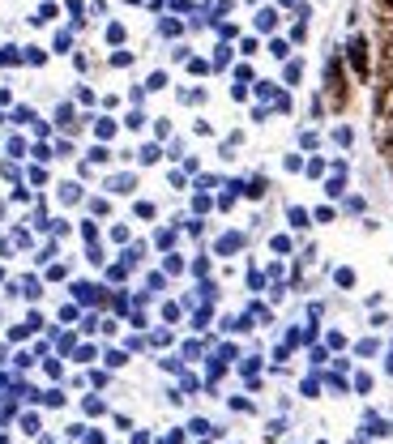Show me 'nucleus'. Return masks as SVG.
<instances>
[{
    "instance_id": "f257e3e1",
    "label": "nucleus",
    "mask_w": 393,
    "mask_h": 444,
    "mask_svg": "<svg viewBox=\"0 0 393 444\" xmlns=\"http://www.w3.org/2000/svg\"><path fill=\"white\" fill-rule=\"evenodd\" d=\"M347 60H351V68L359 73V77H367V68H372V60H367V39H363V35H355V39L347 43Z\"/></svg>"
},
{
    "instance_id": "f03ea898",
    "label": "nucleus",
    "mask_w": 393,
    "mask_h": 444,
    "mask_svg": "<svg viewBox=\"0 0 393 444\" xmlns=\"http://www.w3.org/2000/svg\"><path fill=\"white\" fill-rule=\"evenodd\" d=\"M325 86H329V94H333V103H347V77H342V64H338V56L325 64Z\"/></svg>"
},
{
    "instance_id": "7ed1b4c3",
    "label": "nucleus",
    "mask_w": 393,
    "mask_h": 444,
    "mask_svg": "<svg viewBox=\"0 0 393 444\" xmlns=\"http://www.w3.org/2000/svg\"><path fill=\"white\" fill-rule=\"evenodd\" d=\"M274 21H278L274 9H261V13H257V26H261V30H274Z\"/></svg>"
},
{
    "instance_id": "20e7f679",
    "label": "nucleus",
    "mask_w": 393,
    "mask_h": 444,
    "mask_svg": "<svg viewBox=\"0 0 393 444\" xmlns=\"http://www.w3.org/2000/svg\"><path fill=\"white\" fill-rule=\"evenodd\" d=\"M21 60H30V64H43V60H47V52H43V47H26V56H21Z\"/></svg>"
},
{
    "instance_id": "39448f33",
    "label": "nucleus",
    "mask_w": 393,
    "mask_h": 444,
    "mask_svg": "<svg viewBox=\"0 0 393 444\" xmlns=\"http://www.w3.org/2000/svg\"><path fill=\"white\" fill-rule=\"evenodd\" d=\"M94 133H98V137H103V141H107V137L116 133V124H111V120H98V124H94Z\"/></svg>"
},
{
    "instance_id": "423d86ee",
    "label": "nucleus",
    "mask_w": 393,
    "mask_h": 444,
    "mask_svg": "<svg viewBox=\"0 0 393 444\" xmlns=\"http://www.w3.org/2000/svg\"><path fill=\"white\" fill-rule=\"evenodd\" d=\"M385 73H389V82H393V39L385 43Z\"/></svg>"
},
{
    "instance_id": "0eeeda50",
    "label": "nucleus",
    "mask_w": 393,
    "mask_h": 444,
    "mask_svg": "<svg viewBox=\"0 0 393 444\" xmlns=\"http://www.w3.org/2000/svg\"><path fill=\"white\" fill-rule=\"evenodd\" d=\"M21 56H17V47H5V52H0V64H17Z\"/></svg>"
},
{
    "instance_id": "6e6552de",
    "label": "nucleus",
    "mask_w": 393,
    "mask_h": 444,
    "mask_svg": "<svg viewBox=\"0 0 393 444\" xmlns=\"http://www.w3.org/2000/svg\"><path fill=\"white\" fill-rule=\"evenodd\" d=\"M60 196H64V201H77L82 192H77V184H64V188H60Z\"/></svg>"
},
{
    "instance_id": "1a4fd4ad",
    "label": "nucleus",
    "mask_w": 393,
    "mask_h": 444,
    "mask_svg": "<svg viewBox=\"0 0 393 444\" xmlns=\"http://www.w3.org/2000/svg\"><path fill=\"white\" fill-rule=\"evenodd\" d=\"M269 52H274L278 60H286V43H282V39H274V43H269Z\"/></svg>"
},
{
    "instance_id": "9d476101",
    "label": "nucleus",
    "mask_w": 393,
    "mask_h": 444,
    "mask_svg": "<svg viewBox=\"0 0 393 444\" xmlns=\"http://www.w3.org/2000/svg\"><path fill=\"white\" fill-rule=\"evenodd\" d=\"M107 39L111 43H125V26H107Z\"/></svg>"
},
{
    "instance_id": "9b49d317",
    "label": "nucleus",
    "mask_w": 393,
    "mask_h": 444,
    "mask_svg": "<svg viewBox=\"0 0 393 444\" xmlns=\"http://www.w3.org/2000/svg\"><path fill=\"white\" fill-rule=\"evenodd\" d=\"M385 5H389V9H393V0H385Z\"/></svg>"
}]
</instances>
